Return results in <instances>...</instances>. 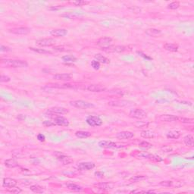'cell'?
I'll list each match as a JSON object with an SVG mask.
<instances>
[{
	"label": "cell",
	"instance_id": "6da1fadb",
	"mask_svg": "<svg viewBox=\"0 0 194 194\" xmlns=\"http://www.w3.org/2000/svg\"><path fill=\"white\" fill-rule=\"evenodd\" d=\"M2 65L11 68H27L28 64L27 62L22 60H15V59H2L1 61Z\"/></svg>",
	"mask_w": 194,
	"mask_h": 194
},
{
	"label": "cell",
	"instance_id": "7a4b0ae2",
	"mask_svg": "<svg viewBox=\"0 0 194 194\" xmlns=\"http://www.w3.org/2000/svg\"><path fill=\"white\" fill-rule=\"evenodd\" d=\"M70 105L73 107L78 108H82V109H86L89 108H93L94 105L89 102L84 101V100H74V101L70 102Z\"/></svg>",
	"mask_w": 194,
	"mask_h": 194
},
{
	"label": "cell",
	"instance_id": "3957f363",
	"mask_svg": "<svg viewBox=\"0 0 194 194\" xmlns=\"http://www.w3.org/2000/svg\"><path fill=\"white\" fill-rule=\"evenodd\" d=\"M86 122L87 124H89L91 127H99L102 124V120L99 117L97 116H88L86 119Z\"/></svg>",
	"mask_w": 194,
	"mask_h": 194
},
{
	"label": "cell",
	"instance_id": "277c9868",
	"mask_svg": "<svg viewBox=\"0 0 194 194\" xmlns=\"http://www.w3.org/2000/svg\"><path fill=\"white\" fill-rule=\"evenodd\" d=\"M130 116L131 118L136 119H142L147 117V112L140 108H134L130 110L129 113Z\"/></svg>",
	"mask_w": 194,
	"mask_h": 194
},
{
	"label": "cell",
	"instance_id": "5b68a950",
	"mask_svg": "<svg viewBox=\"0 0 194 194\" xmlns=\"http://www.w3.org/2000/svg\"><path fill=\"white\" fill-rule=\"evenodd\" d=\"M68 111L65 108L62 107H53V108H50L47 110V114H50V116L51 115H60V114H67Z\"/></svg>",
	"mask_w": 194,
	"mask_h": 194
},
{
	"label": "cell",
	"instance_id": "8992f818",
	"mask_svg": "<svg viewBox=\"0 0 194 194\" xmlns=\"http://www.w3.org/2000/svg\"><path fill=\"white\" fill-rule=\"evenodd\" d=\"M99 146L103 149H116L120 148L121 146H118V143L108 140H102L99 142Z\"/></svg>",
	"mask_w": 194,
	"mask_h": 194
},
{
	"label": "cell",
	"instance_id": "52a82bcc",
	"mask_svg": "<svg viewBox=\"0 0 194 194\" xmlns=\"http://www.w3.org/2000/svg\"><path fill=\"white\" fill-rule=\"evenodd\" d=\"M9 32L16 35H27L30 32V29L25 27H15L9 29Z\"/></svg>",
	"mask_w": 194,
	"mask_h": 194
},
{
	"label": "cell",
	"instance_id": "ba28073f",
	"mask_svg": "<svg viewBox=\"0 0 194 194\" xmlns=\"http://www.w3.org/2000/svg\"><path fill=\"white\" fill-rule=\"evenodd\" d=\"M112 43V39L110 38V37H102V38H100L97 41V45L100 46L102 50H104V49H106V48L112 46L111 45Z\"/></svg>",
	"mask_w": 194,
	"mask_h": 194
},
{
	"label": "cell",
	"instance_id": "9c48e42d",
	"mask_svg": "<svg viewBox=\"0 0 194 194\" xmlns=\"http://www.w3.org/2000/svg\"><path fill=\"white\" fill-rule=\"evenodd\" d=\"M56 42V39L52 38H44V39H37L36 41V44L39 46H52L55 45Z\"/></svg>",
	"mask_w": 194,
	"mask_h": 194
},
{
	"label": "cell",
	"instance_id": "30bf717a",
	"mask_svg": "<svg viewBox=\"0 0 194 194\" xmlns=\"http://www.w3.org/2000/svg\"><path fill=\"white\" fill-rule=\"evenodd\" d=\"M56 158L58 161H60L63 165H69L71 163L74 162L73 159H71L69 156H67V155H65L62 153H55Z\"/></svg>",
	"mask_w": 194,
	"mask_h": 194
},
{
	"label": "cell",
	"instance_id": "8fae6325",
	"mask_svg": "<svg viewBox=\"0 0 194 194\" xmlns=\"http://www.w3.org/2000/svg\"><path fill=\"white\" fill-rule=\"evenodd\" d=\"M86 90L90 91V92H94V93H100L106 90V88L105 86L99 85V84H90L85 87Z\"/></svg>",
	"mask_w": 194,
	"mask_h": 194
},
{
	"label": "cell",
	"instance_id": "7c38bea8",
	"mask_svg": "<svg viewBox=\"0 0 194 194\" xmlns=\"http://www.w3.org/2000/svg\"><path fill=\"white\" fill-rule=\"evenodd\" d=\"M54 122L56 125L58 126H62V127H67L69 125V121L65 117L58 115L54 118Z\"/></svg>",
	"mask_w": 194,
	"mask_h": 194
},
{
	"label": "cell",
	"instance_id": "4fadbf2b",
	"mask_svg": "<svg viewBox=\"0 0 194 194\" xmlns=\"http://www.w3.org/2000/svg\"><path fill=\"white\" fill-rule=\"evenodd\" d=\"M17 184V181L16 180L13 179V178H9V177H6L3 179V182H2V186L6 188H11L14 187H16Z\"/></svg>",
	"mask_w": 194,
	"mask_h": 194
},
{
	"label": "cell",
	"instance_id": "5bb4252c",
	"mask_svg": "<svg viewBox=\"0 0 194 194\" xmlns=\"http://www.w3.org/2000/svg\"><path fill=\"white\" fill-rule=\"evenodd\" d=\"M78 169L80 171H90L95 168V164L93 162H81L78 165Z\"/></svg>",
	"mask_w": 194,
	"mask_h": 194
},
{
	"label": "cell",
	"instance_id": "9a60e30c",
	"mask_svg": "<svg viewBox=\"0 0 194 194\" xmlns=\"http://www.w3.org/2000/svg\"><path fill=\"white\" fill-rule=\"evenodd\" d=\"M134 136V133L130 131H122L116 134V137L119 140H130Z\"/></svg>",
	"mask_w": 194,
	"mask_h": 194
},
{
	"label": "cell",
	"instance_id": "2e32d148",
	"mask_svg": "<svg viewBox=\"0 0 194 194\" xmlns=\"http://www.w3.org/2000/svg\"><path fill=\"white\" fill-rule=\"evenodd\" d=\"M126 50H127V47L124 45H115V46H110V47L106 48L102 50L110 52H123Z\"/></svg>",
	"mask_w": 194,
	"mask_h": 194
},
{
	"label": "cell",
	"instance_id": "e0dca14e",
	"mask_svg": "<svg viewBox=\"0 0 194 194\" xmlns=\"http://www.w3.org/2000/svg\"><path fill=\"white\" fill-rule=\"evenodd\" d=\"M130 102L127 100H115L108 102V105L111 106H115V107H124V106H129Z\"/></svg>",
	"mask_w": 194,
	"mask_h": 194
},
{
	"label": "cell",
	"instance_id": "ac0fdd59",
	"mask_svg": "<svg viewBox=\"0 0 194 194\" xmlns=\"http://www.w3.org/2000/svg\"><path fill=\"white\" fill-rule=\"evenodd\" d=\"M160 121L165 122H173L178 120V117L172 115V114H162L159 118Z\"/></svg>",
	"mask_w": 194,
	"mask_h": 194
},
{
	"label": "cell",
	"instance_id": "d6986e66",
	"mask_svg": "<svg viewBox=\"0 0 194 194\" xmlns=\"http://www.w3.org/2000/svg\"><path fill=\"white\" fill-rule=\"evenodd\" d=\"M50 34L56 37H65L68 34V30L66 29H56L50 32Z\"/></svg>",
	"mask_w": 194,
	"mask_h": 194
},
{
	"label": "cell",
	"instance_id": "ffe728a7",
	"mask_svg": "<svg viewBox=\"0 0 194 194\" xmlns=\"http://www.w3.org/2000/svg\"><path fill=\"white\" fill-rule=\"evenodd\" d=\"M146 34L149 37H159V35L162 34V31L158 29H155V28H150V29H147L146 30Z\"/></svg>",
	"mask_w": 194,
	"mask_h": 194
},
{
	"label": "cell",
	"instance_id": "44dd1931",
	"mask_svg": "<svg viewBox=\"0 0 194 194\" xmlns=\"http://www.w3.org/2000/svg\"><path fill=\"white\" fill-rule=\"evenodd\" d=\"M53 78L58 80H70L71 79V75L69 74H57L53 76Z\"/></svg>",
	"mask_w": 194,
	"mask_h": 194
},
{
	"label": "cell",
	"instance_id": "7402d4cb",
	"mask_svg": "<svg viewBox=\"0 0 194 194\" xmlns=\"http://www.w3.org/2000/svg\"><path fill=\"white\" fill-rule=\"evenodd\" d=\"M95 59L98 61L99 63H102V64H109L110 63V60L108 58H106V56H102L101 54H96L95 55Z\"/></svg>",
	"mask_w": 194,
	"mask_h": 194
},
{
	"label": "cell",
	"instance_id": "603a6c76",
	"mask_svg": "<svg viewBox=\"0 0 194 194\" xmlns=\"http://www.w3.org/2000/svg\"><path fill=\"white\" fill-rule=\"evenodd\" d=\"M5 166L9 168H14L18 166L17 162L13 159H7L4 162Z\"/></svg>",
	"mask_w": 194,
	"mask_h": 194
},
{
	"label": "cell",
	"instance_id": "cb8c5ba5",
	"mask_svg": "<svg viewBox=\"0 0 194 194\" xmlns=\"http://www.w3.org/2000/svg\"><path fill=\"white\" fill-rule=\"evenodd\" d=\"M165 50L169 52H177L178 50V46L173 43H165L164 45Z\"/></svg>",
	"mask_w": 194,
	"mask_h": 194
},
{
	"label": "cell",
	"instance_id": "d4e9b609",
	"mask_svg": "<svg viewBox=\"0 0 194 194\" xmlns=\"http://www.w3.org/2000/svg\"><path fill=\"white\" fill-rule=\"evenodd\" d=\"M183 142L185 143L186 146H188V147H193L194 145V141H193V137L192 135H187V136L183 138Z\"/></svg>",
	"mask_w": 194,
	"mask_h": 194
},
{
	"label": "cell",
	"instance_id": "484cf974",
	"mask_svg": "<svg viewBox=\"0 0 194 194\" xmlns=\"http://www.w3.org/2000/svg\"><path fill=\"white\" fill-rule=\"evenodd\" d=\"M75 136L78 138H88L91 136V133L88 131H83V130H79V131H77L75 133Z\"/></svg>",
	"mask_w": 194,
	"mask_h": 194
},
{
	"label": "cell",
	"instance_id": "4316f807",
	"mask_svg": "<svg viewBox=\"0 0 194 194\" xmlns=\"http://www.w3.org/2000/svg\"><path fill=\"white\" fill-rule=\"evenodd\" d=\"M66 186L69 190L74 191V192H80L83 190V188L80 186L75 184V183H67Z\"/></svg>",
	"mask_w": 194,
	"mask_h": 194
},
{
	"label": "cell",
	"instance_id": "83f0119b",
	"mask_svg": "<svg viewBox=\"0 0 194 194\" xmlns=\"http://www.w3.org/2000/svg\"><path fill=\"white\" fill-rule=\"evenodd\" d=\"M140 136H142V138L151 139L155 136V134L151 130H143V131L141 132Z\"/></svg>",
	"mask_w": 194,
	"mask_h": 194
},
{
	"label": "cell",
	"instance_id": "f1b7e54d",
	"mask_svg": "<svg viewBox=\"0 0 194 194\" xmlns=\"http://www.w3.org/2000/svg\"><path fill=\"white\" fill-rule=\"evenodd\" d=\"M181 136V132L177 130H172L167 134V137L171 139H178Z\"/></svg>",
	"mask_w": 194,
	"mask_h": 194
},
{
	"label": "cell",
	"instance_id": "f546056e",
	"mask_svg": "<svg viewBox=\"0 0 194 194\" xmlns=\"http://www.w3.org/2000/svg\"><path fill=\"white\" fill-rule=\"evenodd\" d=\"M30 189L31 191H33V193H42L44 192L43 187H42L41 186L37 185V184L30 186Z\"/></svg>",
	"mask_w": 194,
	"mask_h": 194
},
{
	"label": "cell",
	"instance_id": "4dcf8cb0",
	"mask_svg": "<svg viewBox=\"0 0 194 194\" xmlns=\"http://www.w3.org/2000/svg\"><path fill=\"white\" fill-rule=\"evenodd\" d=\"M96 186L98 187V189H100V190H111V189L113 188V186H112V184H110V183H99V184H97V185H96Z\"/></svg>",
	"mask_w": 194,
	"mask_h": 194
},
{
	"label": "cell",
	"instance_id": "1f68e13d",
	"mask_svg": "<svg viewBox=\"0 0 194 194\" xmlns=\"http://www.w3.org/2000/svg\"><path fill=\"white\" fill-rule=\"evenodd\" d=\"M62 60L65 62H75L77 61V58L73 56H69V55H67V56H65L62 57Z\"/></svg>",
	"mask_w": 194,
	"mask_h": 194
},
{
	"label": "cell",
	"instance_id": "d6a6232c",
	"mask_svg": "<svg viewBox=\"0 0 194 194\" xmlns=\"http://www.w3.org/2000/svg\"><path fill=\"white\" fill-rule=\"evenodd\" d=\"M30 50H32L33 52H36L37 53H40V54H50L52 52L50 51H48V50H45L44 49H37V48H30Z\"/></svg>",
	"mask_w": 194,
	"mask_h": 194
},
{
	"label": "cell",
	"instance_id": "836d02e7",
	"mask_svg": "<svg viewBox=\"0 0 194 194\" xmlns=\"http://www.w3.org/2000/svg\"><path fill=\"white\" fill-rule=\"evenodd\" d=\"M139 147H141V148H143V149H150L153 147V144L149 143V142H147V141H142L139 143Z\"/></svg>",
	"mask_w": 194,
	"mask_h": 194
},
{
	"label": "cell",
	"instance_id": "e575fe53",
	"mask_svg": "<svg viewBox=\"0 0 194 194\" xmlns=\"http://www.w3.org/2000/svg\"><path fill=\"white\" fill-rule=\"evenodd\" d=\"M71 4H73L75 6H82L84 5L89 4V2L87 1H83V0H77V1H73L71 2Z\"/></svg>",
	"mask_w": 194,
	"mask_h": 194
},
{
	"label": "cell",
	"instance_id": "d590c367",
	"mask_svg": "<svg viewBox=\"0 0 194 194\" xmlns=\"http://www.w3.org/2000/svg\"><path fill=\"white\" fill-rule=\"evenodd\" d=\"M144 179H146L145 176H142V175H136V176H134L133 177H131L130 179V181H131V182H137V181H142V180Z\"/></svg>",
	"mask_w": 194,
	"mask_h": 194
},
{
	"label": "cell",
	"instance_id": "8d00e7d4",
	"mask_svg": "<svg viewBox=\"0 0 194 194\" xmlns=\"http://www.w3.org/2000/svg\"><path fill=\"white\" fill-rule=\"evenodd\" d=\"M182 123L185 124H193V123L194 120L193 118H178V120Z\"/></svg>",
	"mask_w": 194,
	"mask_h": 194
},
{
	"label": "cell",
	"instance_id": "74e56055",
	"mask_svg": "<svg viewBox=\"0 0 194 194\" xmlns=\"http://www.w3.org/2000/svg\"><path fill=\"white\" fill-rule=\"evenodd\" d=\"M180 6L179 2H173L168 5V8L170 9H177Z\"/></svg>",
	"mask_w": 194,
	"mask_h": 194
},
{
	"label": "cell",
	"instance_id": "f35d334b",
	"mask_svg": "<svg viewBox=\"0 0 194 194\" xmlns=\"http://www.w3.org/2000/svg\"><path fill=\"white\" fill-rule=\"evenodd\" d=\"M91 66L95 70H99L100 68V63L95 59L91 62Z\"/></svg>",
	"mask_w": 194,
	"mask_h": 194
},
{
	"label": "cell",
	"instance_id": "ab89813d",
	"mask_svg": "<svg viewBox=\"0 0 194 194\" xmlns=\"http://www.w3.org/2000/svg\"><path fill=\"white\" fill-rule=\"evenodd\" d=\"M160 185L163 186V187H170L173 185V182L170 181H161L160 182Z\"/></svg>",
	"mask_w": 194,
	"mask_h": 194
},
{
	"label": "cell",
	"instance_id": "60d3db41",
	"mask_svg": "<svg viewBox=\"0 0 194 194\" xmlns=\"http://www.w3.org/2000/svg\"><path fill=\"white\" fill-rule=\"evenodd\" d=\"M8 191L10 193H21L22 190L20 189V188H17V187H11V188H9V190H8Z\"/></svg>",
	"mask_w": 194,
	"mask_h": 194
},
{
	"label": "cell",
	"instance_id": "b9f144b4",
	"mask_svg": "<svg viewBox=\"0 0 194 194\" xmlns=\"http://www.w3.org/2000/svg\"><path fill=\"white\" fill-rule=\"evenodd\" d=\"M10 80H11V78L6 75H2L1 76V78H0V81L2 83L9 82Z\"/></svg>",
	"mask_w": 194,
	"mask_h": 194
},
{
	"label": "cell",
	"instance_id": "7bdbcfd3",
	"mask_svg": "<svg viewBox=\"0 0 194 194\" xmlns=\"http://www.w3.org/2000/svg\"><path fill=\"white\" fill-rule=\"evenodd\" d=\"M37 140H39V141H40V142H44L45 140V136L43 135V134H39L38 135H37Z\"/></svg>",
	"mask_w": 194,
	"mask_h": 194
},
{
	"label": "cell",
	"instance_id": "ee69618b",
	"mask_svg": "<svg viewBox=\"0 0 194 194\" xmlns=\"http://www.w3.org/2000/svg\"><path fill=\"white\" fill-rule=\"evenodd\" d=\"M0 51H1V52H9V51H11V49L9 47H7V46H5V45H1V47H0Z\"/></svg>",
	"mask_w": 194,
	"mask_h": 194
},
{
	"label": "cell",
	"instance_id": "f6af8a7d",
	"mask_svg": "<svg viewBox=\"0 0 194 194\" xmlns=\"http://www.w3.org/2000/svg\"><path fill=\"white\" fill-rule=\"evenodd\" d=\"M43 124L45 125V126H47V127H51V126H54V125H56V124H55V122H52V121H45L43 122Z\"/></svg>",
	"mask_w": 194,
	"mask_h": 194
},
{
	"label": "cell",
	"instance_id": "bcb514c9",
	"mask_svg": "<svg viewBox=\"0 0 194 194\" xmlns=\"http://www.w3.org/2000/svg\"><path fill=\"white\" fill-rule=\"evenodd\" d=\"M95 175L97 177H100V178L104 177V174L102 172H101V171H97V172H96Z\"/></svg>",
	"mask_w": 194,
	"mask_h": 194
}]
</instances>
